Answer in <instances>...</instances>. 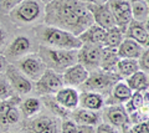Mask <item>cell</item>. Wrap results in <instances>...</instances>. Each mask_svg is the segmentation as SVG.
Returning a JSON list of instances; mask_svg holds the SVG:
<instances>
[{
	"label": "cell",
	"mask_w": 149,
	"mask_h": 133,
	"mask_svg": "<svg viewBox=\"0 0 149 133\" xmlns=\"http://www.w3.org/2000/svg\"><path fill=\"white\" fill-rule=\"evenodd\" d=\"M45 21L78 36L93 24V17L81 0H52L45 6Z\"/></svg>",
	"instance_id": "cell-1"
},
{
	"label": "cell",
	"mask_w": 149,
	"mask_h": 133,
	"mask_svg": "<svg viewBox=\"0 0 149 133\" xmlns=\"http://www.w3.org/2000/svg\"><path fill=\"white\" fill-rule=\"evenodd\" d=\"M39 56L44 61L46 68L62 73L67 67L77 62V50H62L50 46H40Z\"/></svg>",
	"instance_id": "cell-2"
},
{
	"label": "cell",
	"mask_w": 149,
	"mask_h": 133,
	"mask_svg": "<svg viewBox=\"0 0 149 133\" xmlns=\"http://www.w3.org/2000/svg\"><path fill=\"white\" fill-rule=\"evenodd\" d=\"M42 41L46 46L62 50H78L82 46L78 36L55 26H47L44 30Z\"/></svg>",
	"instance_id": "cell-3"
},
{
	"label": "cell",
	"mask_w": 149,
	"mask_h": 133,
	"mask_svg": "<svg viewBox=\"0 0 149 133\" xmlns=\"http://www.w3.org/2000/svg\"><path fill=\"white\" fill-rule=\"evenodd\" d=\"M122 80L118 73L116 72H107L102 70H95L90 72L87 80L80 86L81 91H91L97 92L103 96L104 93L108 95L111 92L112 87L117 81Z\"/></svg>",
	"instance_id": "cell-4"
},
{
	"label": "cell",
	"mask_w": 149,
	"mask_h": 133,
	"mask_svg": "<svg viewBox=\"0 0 149 133\" xmlns=\"http://www.w3.org/2000/svg\"><path fill=\"white\" fill-rule=\"evenodd\" d=\"M102 46L93 44H82L77 50V62L86 67L88 71H95L100 68Z\"/></svg>",
	"instance_id": "cell-5"
},
{
	"label": "cell",
	"mask_w": 149,
	"mask_h": 133,
	"mask_svg": "<svg viewBox=\"0 0 149 133\" xmlns=\"http://www.w3.org/2000/svg\"><path fill=\"white\" fill-rule=\"evenodd\" d=\"M41 13V6L37 0H22L14 10L9 14L13 21H21V22H31Z\"/></svg>",
	"instance_id": "cell-6"
},
{
	"label": "cell",
	"mask_w": 149,
	"mask_h": 133,
	"mask_svg": "<svg viewBox=\"0 0 149 133\" xmlns=\"http://www.w3.org/2000/svg\"><path fill=\"white\" fill-rule=\"evenodd\" d=\"M63 86L61 73L49 68H46L40 79L36 81V88L41 95H55Z\"/></svg>",
	"instance_id": "cell-7"
},
{
	"label": "cell",
	"mask_w": 149,
	"mask_h": 133,
	"mask_svg": "<svg viewBox=\"0 0 149 133\" xmlns=\"http://www.w3.org/2000/svg\"><path fill=\"white\" fill-rule=\"evenodd\" d=\"M107 4L113 15L116 26L120 27L125 33V27L132 20V10H130L129 0H108Z\"/></svg>",
	"instance_id": "cell-8"
},
{
	"label": "cell",
	"mask_w": 149,
	"mask_h": 133,
	"mask_svg": "<svg viewBox=\"0 0 149 133\" xmlns=\"http://www.w3.org/2000/svg\"><path fill=\"white\" fill-rule=\"evenodd\" d=\"M87 8L93 17V24L101 26L102 29H104V30L116 26L113 15H112L109 6L107 3H104V4H87Z\"/></svg>",
	"instance_id": "cell-9"
},
{
	"label": "cell",
	"mask_w": 149,
	"mask_h": 133,
	"mask_svg": "<svg viewBox=\"0 0 149 133\" xmlns=\"http://www.w3.org/2000/svg\"><path fill=\"white\" fill-rule=\"evenodd\" d=\"M20 71L30 80L37 81L46 70L44 61L39 55H27L20 61Z\"/></svg>",
	"instance_id": "cell-10"
},
{
	"label": "cell",
	"mask_w": 149,
	"mask_h": 133,
	"mask_svg": "<svg viewBox=\"0 0 149 133\" xmlns=\"http://www.w3.org/2000/svg\"><path fill=\"white\" fill-rule=\"evenodd\" d=\"M5 77L8 79L9 84L11 85L13 90L17 91L20 93H29L32 90L31 81L22 73L20 70H17L15 66L8 65L5 70Z\"/></svg>",
	"instance_id": "cell-11"
},
{
	"label": "cell",
	"mask_w": 149,
	"mask_h": 133,
	"mask_svg": "<svg viewBox=\"0 0 149 133\" xmlns=\"http://www.w3.org/2000/svg\"><path fill=\"white\" fill-rule=\"evenodd\" d=\"M124 38L132 39L139 45H142L143 47L148 49L149 44V33H148V21L141 22L136 20H130L129 24L125 27Z\"/></svg>",
	"instance_id": "cell-12"
},
{
	"label": "cell",
	"mask_w": 149,
	"mask_h": 133,
	"mask_svg": "<svg viewBox=\"0 0 149 133\" xmlns=\"http://www.w3.org/2000/svg\"><path fill=\"white\" fill-rule=\"evenodd\" d=\"M61 75L63 85H67L70 87H80L87 80L90 71L86 67H83L81 63L76 62L74 65L67 67Z\"/></svg>",
	"instance_id": "cell-13"
},
{
	"label": "cell",
	"mask_w": 149,
	"mask_h": 133,
	"mask_svg": "<svg viewBox=\"0 0 149 133\" xmlns=\"http://www.w3.org/2000/svg\"><path fill=\"white\" fill-rule=\"evenodd\" d=\"M103 117L106 118L111 126L114 128H124L129 126V116L124 109L123 104H109L104 109Z\"/></svg>",
	"instance_id": "cell-14"
},
{
	"label": "cell",
	"mask_w": 149,
	"mask_h": 133,
	"mask_svg": "<svg viewBox=\"0 0 149 133\" xmlns=\"http://www.w3.org/2000/svg\"><path fill=\"white\" fill-rule=\"evenodd\" d=\"M55 102L67 111L78 107V92L73 87H61L57 92L55 93Z\"/></svg>",
	"instance_id": "cell-15"
},
{
	"label": "cell",
	"mask_w": 149,
	"mask_h": 133,
	"mask_svg": "<svg viewBox=\"0 0 149 133\" xmlns=\"http://www.w3.org/2000/svg\"><path fill=\"white\" fill-rule=\"evenodd\" d=\"M133 91L129 88L124 81L119 80L112 87L111 92L108 93V101H104V104H123L130 98Z\"/></svg>",
	"instance_id": "cell-16"
},
{
	"label": "cell",
	"mask_w": 149,
	"mask_h": 133,
	"mask_svg": "<svg viewBox=\"0 0 149 133\" xmlns=\"http://www.w3.org/2000/svg\"><path fill=\"white\" fill-rule=\"evenodd\" d=\"M104 36H106L104 29H102L101 26L96 24H92L78 35V39L81 40L82 44H93V45H98V46H103Z\"/></svg>",
	"instance_id": "cell-17"
},
{
	"label": "cell",
	"mask_w": 149,
	"mask_h": 133,
	"mask_svg": "<svg viewBox=\"0 0 149 133\" xmlns=\"http://www.w3.org/2000/svg\"><path fill=\"white\" fill-rule=\"evenodd\" d=\"M78 104L82 108L92 109V111H100L104 106V98L103 96L97 92L81 91V93H78Z\"/></svg>",
	"instance_id": "cell-18"
},
{
	"label": "cell",
	"mask_w": 149,
	"mask_h": 133,
	"mask_svg": "<svg viewBox=\"0 0 149 133\" xmlns=\"http://www.w3.org/2000/svg\"><path fill=\"white\" fill-rule=\"evenodd\" d=\"M144 47L142 45H139L132 39L124 38L123 41L119 44V46L117 47V54L119 58H137L141 56V54L143 52Z\"/></svg>",
	"instance_id": "cell-19"
},
{
	"label": "cell",
	"mask_w": 149,
	"mask_h": 133,
	"mask_svg": "<svg viewBox=\"0 0 149 133\" xmlns=\"http://www.w3.org/2000/svg\"><path fill=\"white\" fill-rule=\"evenodd\" d=\"M118 61H119V56L117 54V49L102 46L100 70L107 71V72H116Z\"/></svg>",
	"instance_id": "cell-20"
},
{
	"label": "cell",
	"mask_w": 149,
	"mask_h": 133,
	"mask_svg": "<svg viewBox=\"0 0 149 133\" xmlns=\"http://www.w3.org/2000/svg\"><path fill=\"white\" fill-rule=\"evenodd\" d=\"M72 120L76 125H91L97 126L100 123V114L97 111L87 108H74L72 109Z\"/></svg>",
	"instance_id": "cell-21"
},
{
	"label": "cell",
	"mask_w": 149,
	"mask_h": 133,
	"mask_svg": "<svg viewBox=\"0 0 149 133\" xmlns=\"http://www.w3.org/2000/svg\"><path fill=\"white\" fill-rule=\"evenodd\" d=\"M124 82L128 85V87L132 91H144V90H148V85H149L148 73L138 70L137 72H134L133 75L128 76Z\"/></svg>",
	"instance_id": "cell-22"
},
{
	"label": "cell",
	"mask_w": 149,
	"mask_h": 133,
	"mask_svg": "<svg viewBox=\"0 0 149 133\" xmlns=\"http://www.w3.org/2000/svg\"><path fill=\"white\" fill-rule=\"evenodd\" d=\"M129 3H130V10H132V19L141 22L148 21V16H149L148 3L143 1V0H129Z\"/></svg>",
	"instance_id": "cell-23"
},
{
	"label": "cell",
	"mask_w": 149,
	"mask_h": 133,
	"mask_svg": "<svg viewBox=\"0 0 149 133\" xmlns=\"http://www.w3.org/2000/svg\"><path fill=\"white\" fill-rule=\"evenodd\" d=\"M139 70L138 62L134 58H119L116 68V73H118L120 79H127Z\"/></svg>",
	"instance_id": "cell-24"
},
{
	"label": "cell",
	"mask_w": 149,
	"mask_h": 133,
	"mask_svg": "<svg viewBox=\"0 0 149 133\" xmlns=\"http://www.w3.org/2000/svg\"><path fill=\"white\" fill-rule=\"evenodd\" d=\"M30 50V40L25 36H17V38L10 44L8 49V54L13 57L22 56Z\"/></svg>",
	"instance_id": "cell-25"
},
{
	"label": "cell",
	"mask_w": 149,
	"mask_h": 133,
	"mask_svg": "<svg viewBox=\"0 0 149 133\" xmlns=\"http://www.w3.org/2000/svg\"><path fill=\"white\" fill-rule=\"evenodd\" d=\"M123 39H124V31L118 26H113L111 29L106 30L103 46L117 49L119 46V44L123 41Z\"/></svg>",
	"instance_id": "cell-26"
},
{
	"label": "cell",
	"mask_w": 149,
	"mask_h": 133,
	"mask_svg": "<svg viewBox=\"0 0 149 133\" xmlns=\"http://www.w3.org/2000/svg\"><path fill=\"white\" fill-rule=\"evenodd\" d=\"M144 104H148V102H146V100H144V95L142 93V91H133L130 98L127 102L123 103V107L125 111H127V113L130 114L132 112L143 107Z\"/></svg>",
	"instance_id": "cell-27"
},
{
	"label": "cell",
	"mask_w": 149,
	"mask_h": 133,
	"mask_svg": "<svg viewBox=\"0 0 149 133\" xmlns=\"http://www.w3.org/2000/svg\"><path fill=\"white\" fill-rule=\"evenodd\" d=\"M40 108H41L40 101L34 97L27 98V100H25V102L21 103V109L26 117H31V116H34V114H36L40 111Z\"/></svg>",
	"instance_id": "cell-28"
},
{
	"label": "cell",
	"mask_w": 149,
	"mask_h": 133,
	"mask_svg": "<svg viewBox=\"0 0 149 133\" xmlns=\"http://www.w3.org/2000/svg\"><path fill=\"white\" fill-rule=\"evenodd\" d=\"M51 122H52V118H50V117L35 118V120H32L29 125H27V132L29 133H40L44 128L47 127Z\"/></svg>",
	"instance_id": "cell-29"
},
{
	"label": "cell",
	"mask_w": 149,
	"mask_h": 133,
	"mask_svg": "<svg viewBox=\"0 0 149 133\" xmlns=\"http://www.w3.org/2000/svg\"><path fill=\"white\" fill-rule=\"evenodd\" d=\"M14 96V90L5 76L0 72V101H6Z\"/></svg>",
	"instance_id": "cell-30"
},
{
	"label": "cell",
	"mask_w": 149,
	"mask_h": 133,
	"mask_svg": "<svg viewBox=\"0 0 149 133\" xmlns=\"http://www.w3.org/2000/svg\"><path fill=\"white\" fill-rule=\"evenodd\" d=\"M19 118H20L19 108L16 106H13L11 104V106L8 108L5 117H4V125H15V123H17Z\"/></svg>",
	"instance_id": "cell-31"
},
{
	"label": "cell",
	"mask_w": 149,
	"mask_h": 133,
	"mask_svg": "<svg viewBox=\"0 0 149 133\" xmlns=\"http://www.w3.org/2000/svg\"><path fill=\"white\" fill-rule=\"evenodd\" d=\"M22 0H0V13L10 14Z\"/></svg>",
	"instance_id": "cell-32"
},
{
	"label": "cell",
	"mask_w": 149,
	"mask_h": 133,
	"mask_svg": "<svg viewBox=\"0 0 149 133\" xmlns=\"http://www.w3.org/2000/svg\"><path fill=\"white\" fill-rule=\"evenodd\" d=\"M137 62H138L139 70L148 73V70H149V51H148V49L143 50V52L141 54V56L137 58Z\"/></svg>",
	"instance_id": "cell-33"
},
{
	"label": "cell",
	"mask_w": 149,
	"mask_h": 133,
	"mask_svg": "<svg viewBox=\"0 0 149 133\" xmlns=\"http://www.w3.org/2000/svg\"><path fill=\"white\" fill-rule=\"evenodd\" d=\"M60 133H77V125L71 120H65L60 127Z\"/></svg>",
	"instance_id": "cell-34"
},
{
	"label": "cell",
	"mask_w": 149,
	"mask_h": 133,
	"mask_svg": "<svg viewBox=\"0 0 149 133\" xmlns=\"http://www.w3.org/2000/svg\"><path fill=\"white\" fill-rule=\"evenodd\" d=\"M96 133H118V132L109 123H100L96 127Z\"/></svg>",
	"instance_id": "cell-35"
},
{
	"label": "cell",
	"mask_w": 149,
	"mask_h": 133,
	"mask_svg": "<svg viewBox=\"0 0 149 133\" xmlns=\"http://www.w3.org/2000/svg\"><path fill=\"white\" fill-rule=\"evenodd\" d=\"M132 131H133L134 133H149V125H148V121L139 122V123H136V125H133Z\"/></svg>",
	"instance_id": "cell-36"
},
{
	"label": "cell",
	"mask_w": 149,
	"mask_h": 133,
	"mask_svg": "<svg viewBox=\"0 0 149 133\" xmlns=\"http://www.w3.org/2000/svg\"><path fill=\"white\" fill-rule=\"evenodd\" d=\"M40 133H60V126H58V122L56 120H52V122L50 125L44 128Z\"/></svg>",
	"instance_id": "cell-37"
},
{
	"label": "cell",
	"mask_w": 149,
	"mask_h": 133,
	"mask_svg": "<svg viewBox=\"0 0 149 133\" xmlns=\"http://www.w3.org/2000/svg\"><path fill=\"white\" fill-rule=\"evenodd\" d=\"M77 133H96V127L91 125H77Z\"/></svg>",
	"instance_id": "cell-38"
},
{
	"label": "cell",
	"mask_w": 149,
	"mask_h": 133,
	"mask_svg": "<svg viewBox=\"0 0 149 133\" xmlns=\"http://www.w3.org/2000/svg\"><path fill=\"white\" fill-rule=\"evenodd\" d=\"M6 66H8V62L5 60L4 56H0V72H4L6 70Z\"/></svg>",
	"instance_id": "cell-39"
},
{
	"label": "cell",
	"mask_w": 149,
	"mask_h": 133,
	"mask_svg": "<svg viewBox=\"0 0 149 133\" xmlns=\"http://www.w3.org/2000/svg\"><path fill=\"white\" fill-rule=\"evenodd\" d=\"M81 1L85 4H104L108 0H81Z\"/></svg>",
	"instance_id": "cell-40"
},
{
	"label": "cell",
	"mask_w": 149,
	"mask_h": 133,
	"mask_svg": "<svg viewBox=\"0 0 149 133\" xmlns=\"http://www.w3.org/2000/svg\"><path fill=\"white\" fill-rule=\"evenodd\" d=\"M5 39H6V33L4 31L3 27H0V46H1V45L4 44Z\"/></svg>",
	"instance_id": "cell-41"
},
{
	"label": "cell",
	"mask_w": 149,
	"mask_h": 133,
	"mask_svg": "<svg viewBox=\"0 0 149 133\" xmlns=\"http://www.w3.org/2000/svg\"><path fill=\"white\" fill-rule=\"evenodd\" d=\"M122 133H134V132L132 131V128H129V127H124V128H122Z\"/></svg>",
	"instance_id": "cell-42"
},
{
	"label": "cell",
	"mask_w": 149,
	"mask_h": 133,
	"mask_svg": "<svg viewBox=\"0 0 149 133\" xmlns=\"http://www.w3.org/2000/svg\"><path fill=\"white\" fill-rule=\"evenodd\" d=\"M40 1H42V3L45 4V5H46V4H49L50 1H52V0H40Z\"/></svg>",
	"instance_id": "cell-43"
},
{
	"label": "cell",
	"mask_w": 149,
	"mask_h": 133,
	"mask_svg": "<svg viewBox=\"0 0 149 133\" xmlns=\"http://www.w3.org/2000/svg\"><path fill=\"white\" fill-rule=\"evenodd\" d=\"M0 102H1V101H0Z\"/></svg>",
	"instance_id": "cell-44"
}]
</instances>
